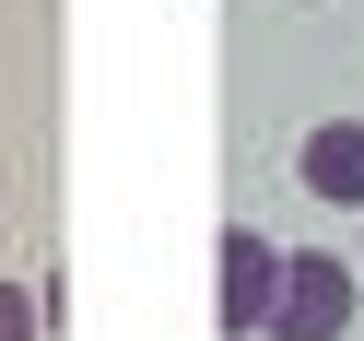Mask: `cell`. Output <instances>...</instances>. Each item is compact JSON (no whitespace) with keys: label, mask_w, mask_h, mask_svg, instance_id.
<instances>
[{"label":"cell","mask_w":364,"mask_h":341,"mask_svg":"<svg viewBox=\"0 0 364 341\" xmlns=\"http://www.w3.org/2000/svg\"><path fill=\"white\" fill-rule=\"evenodd\" d=\"M223 294H212V330L223 341H259V318H270V283H282V247L259 236V224H223Z\"/></svg>","instance_id":"2"},{"label":"cell","mask_w":364,"mask_h":341,"mask_svg":"<svg viewBox=\"0 0 364 341\" xmlns=\"http://www.w3.org/2000/svg\"><path fill=\"white\" fill-rule=\"evenodd\" d=\"M48 330V294H24V283H0V341H36Z\"/></svg>","instance_id":"4"},{"label":"cell","mask_w":364,"mask_h":341,"mask_svg":"<svg viewBox=\"0 0 364 341\" xmlns=\"http://www.w3.org/2000/svg\"><path fill=\"white\" fill-rule=\"evenodd\" d=\"M353 271H364V247H353Z\"/></svg>","instance_id":"5"},{"label":"cell","mask_w":364,"mask_h":341,"mask_svg":"<svg viewBox=\"0 0 364 341\" xmlns=\"http://www.w3.org/2000/svg\"><path fill=\"white\" fill-rule=\"evenodd\" d=\"M306 189L341 200V212H364V118H317L306 130Z\"/></svg>","instance_id":"3"},{"label":"cell","mask_w":364,"mask_h":341,"mask_svg":"<svg viewBox=\"0 0 364 341\" xmlns=\"http://www.w3.org/2000/svg\"><path fill=\"white\" fill-rule=\"evenodd\" d=\"M353 306H364V271L341 259V247H282V283H270L259 341H341Z\"/></svg>","instance_id":"1"}]
</instances>
